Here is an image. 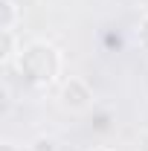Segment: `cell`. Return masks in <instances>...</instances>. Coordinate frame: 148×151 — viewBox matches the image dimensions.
Returning a JSON list of instances; mask_svg holds the SVG:
<instances>
[{
  "mask_svg": "<svg viewBox=\"0 0 148 151\" xmlns=\"http://www.w3.org/2000/svg\"><path fill=\"white\" fill-rule=\"evenodd\" d=\"M18 67L20 73L26 76L29 84H52L55 81L58 70H61V55H58L55 47L44 44V41H32L26 47H20V55H18Z\"/></svg>",
  "mask_w": 148,
  "mask_h": 151,
  "instance_id": "1",
  "label": "cell"
},
{
  "mask_svg": "<svg viewBox=\"0 0 148 151\" xmlns=\"http://www.w3.org/2000/svg\"><path fill=\"white\" fill-rule=\"evenodd\" d=\"M61 108L64 111H70V113H84V111H90V105H93V87L84 81V78H67L64 81V87H61Z\"/></svg>",
  "mask_w": 148,
  "mask_h": 151,
  "instance_id": "2",
  "label": "cell"
},
{
  "mask_svg": "<svg viewBox=\"0 0 148 151\" xmlns=\"http://www.w3.org/2000/svg\"><path fill=\"white\" fill-rule=\"evenodd\" d=\"M18 20H20V6L18 0H3V29L0 32H15L18 29Z\"/></svg>",
  "mask_w": 148,
  "mask_h": 151,
  "instance_id": "3",
  "label": "cell"
},
{
  "mask_svg": "<svg viewBox=\"0 0 148 151\" xmlns=\"http://www.w3.org/2000/svg\"><path fill=\"white\" fill-rule=\"evenodd\" d=\"M26 151H61V145H58L55 137H47V134H41V137H35V139L26 145Z\"/></svg>",
  "mask_w": 148,
  "mask_h": 151,
  "instance_id": "4",
  "label": "cell"
},
{
  "mask_svg": "<svg viewBox=\"0 0 148 151\" xmlns=\"http://www.w3.org/2000/svg\"><path fill=\"white\" fill-rule=\"evenodd\" d=\"M15 58V32H3V47H0V61L12 64Z\"/></svg>",
  "mask_w": 148,
  "mask_h": 151,
  "instance_id": "5",
  "label": "cell"
},
{
  "mask_svg": "<svg viewBox=\"0 0 148 151\" xmlns=\"http://www.w3.org/2000/svg\"><path fill=\"white\" fill-rule=\"evenodd\" d=\"M139 44H142V50H148V18H142L139 23Z\"/></svg>",
  "mask_w": 148,
  "mask_h": 151,
  "instance_id": "6",
  "label": "cell"
},
{
  "mask_svg": "<svg viewBox=\"0 0 148 151\" xmlns=\"http://www.w3.org/2000/svg\"><path fill=\"white\" fill-rule=\"evenodd\" d=\"M0 151H23V148H20V145H15V142H9V139H6V142L0 145Z\"/></svg>",
  "mask_w": 148,
  "mask_h": 151,
  "instance_id": "7",
  "label": "cell"
},
{
  "mask_svg": "<svg viewBox=\"0 0 148 151\" xmlns=\"http://www.w3.org/2000/svg\"><path fill=\"white\" fill-rule=\"evenodd\" d=\"M93 151H108V148H93Z\"/></svg>",
  "mask_w": 148,
  "mask_h": 151,
  "instance_id": "8",
  "label": "cell"
}]
</instances>
